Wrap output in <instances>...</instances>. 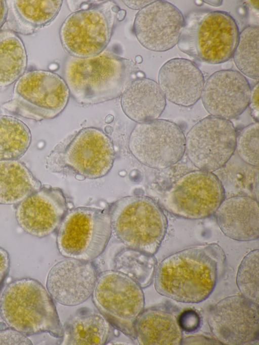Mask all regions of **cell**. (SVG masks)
I'll list each match as a JSON object with an SVG mask.
<instances>
[{"instance_id":"8fae6325","label":"cell","mask_w":259,"mask_h":345,"mask_svg":"<svg viewBox=\"0 0 259 345\" xmlns=\"http://www.w3.org/2000/svg\"><path fill=\"white\" fill-rule=\"evenodd\" d=\"M224 195L222 183L215 175L198 170L180 178L165 194L161 203L174 215L198 220L214 214Z\"/></svg>"},{"instance_id":"d6a6232c","label":"cell","mask_w":259,"mask_h":345,"mask_svg":"<svg viewBox=\"0 0 259 345\" xmlns=\"http://www.w3.org/2000/svg\"><path fill=\"white\" fill-rule=\"evenodd\" d=\"M32 341L21 332L10 327L0 330V344L32 345Z\"/></svg>"},{"instance_id":"30bf717a","label":"cell","mask_w":259,"mask_h":345,"mask_svg":"<svg viewBox=\"0 0 259 345\" xmlns=\"http://www.w3.org/2000/svg\"><path fill=\"white\" fill-rule=\"evenodd\" d=\"M92 300L116 329L135 339L134 322L144 310L142 288L133 279L115 270L99 273Z\"/></svg>"},{"instance_id":"8d00e7d4","label":"cell","mask_w":259,"mask_h":345,"mask_svg":"<svg viewBox=\"0 0 259 345\" xmlns=\"http://www.w3.org/2000/svg\"><path fill=\"white\" fill-rule=\"evenodd\" d=\"M154 1H122V2L128 8L134 9H141Z\"/></svg>"},{"instance_id":"5bb4252c","label":"cell","mask_w":259,"mask_h":345,"mask_svg":"<svg viewBox=\"0 0 259 345\" xmlns=\"http://www.w3.org/2000/svg\"><path fill=\"white\" fill-rule=\"evenodd\" d=\"M258 304L242 295H232L211 308L208 324L221 344H246L258 341Z\"/></svg>"},{"instance_id":"52a82bcc","label":"cell","mask_w":259,"mask_h":345,"mask_svg":"<svg viewBox=\"0 0 259 345\" xmlns=\"http://www.w3.org/2000/svg\"><path fill=\"white\" fill-rule=\"evenodd\" d=\"M115 158L111 139L101 130L89 127L79 131L63 149L53 150L46 158V166L52 172L68 170L95 179L109 172Z\"/></svg>"},{"instance_id":"9c48e42d","label":"cell","mask_w":259,"mask_h":345,"mask_svg":"<svg viewBox=\"0 0 259 345\" xmlns=\"http://www.w3.org/2000/svg\"><path fill=\"white\" fill-rule=\"evenodd\" d=\"M111 234L108 210L78 207L66 214L59 226L57 248L66 258L92 261L104 251Z\"/></svg>"},{"instance_id":"8992f818","label":"cell","mask_w":259,"mask_h":345,"mask_svg":"<svg viewBox=\"0 0 259 345\" xmlns=\"http://www.w3.org/2000/svg\"><path fill=\"white\" fill-rule=\"evenodd\" d=\"M69 96L64 79L59 75L32 70L17 79L12 99L3 107L11 113L35 121L53 119L64 110Z\"/></svg>"},{"instance_id":"83f0119b","label":"cell","mask_w":259,"mask_h":345,"mask_svg":"<svg viewBox=\"0 0 259 345\" xmlns=\"http://www.w3.org/2000/svg\"><path fill=\"white\" fill-rule=\"evenodd\" d=\"M31 141L30 130L23 121L0 115V161L18 160L25 153Z\"/></svg>"},{"instance_id":"e0dca14e","label":"cell","mask_w":259,"mask_h":345,"mask_svg":"<svg viewBox=\"0 0 259 345\" xmlns=\"http://www.w3.org/2000/svg\"><path fill=\"white\" fill-rule=\"evenodd\" d=\"M251 89L240 72L223 70L211 74L204 83L201 100L210 115L229 120L248 106Z\"/></svg>"},{"instance_id":"d6986e66","label":"cell","mask_w":259,"mask_h":345,"mask_svg":"<svg viewBox=\"0 0 259 345\" xmlns=\"http://www.w3.org/2000/svg\"><path fill=\"white\" fill-rule=\"evenodd\" d=\"M158 81L165 99L183 107L191 106L201 98L205 83L198 66L180 58L170 59L161 66Z\"/></svg>"},{"instance_id":"7402d4cb","label":"cell","mask_w":259,"mask_h":345,"mask_svg":"<svg viewBox=\"0 0 259 345\" xmlns=\"http://www.w3.org/2000/svg\"><path fill=\"white\" fill-rule=\"evenodd\" d=\"M178 317L162 306L143 310L134 324L135 339L142 345L180 344L182 332Z\"/></svg>"},{"instance_id":"d590c367","label":"cell","mask_w":259,"mask_h":345,"mask_svg":"<svg viewBox=\"0 0 259 345\" xmlns=\"http://www.w3.org/2000/svg\"><path fill=\"white\" fill-rule=\"evenodd\" d=\"M251 114L258 122V83L257 82L251 89L249 102Z\"/></svg>"},{"instance_id":"74e56055","label":"cell","mask_w":259,"mask_h":345,"mask_svg":"<svg viewBox=\"0 0 259 345\" xmlns=\"http://www.w3.org/2000/svg\"><path fill=\"white\" fill-rule=\"evenodd\" d=\"M7 15L6 1L0 0V28L6 22Z\"/></svg>"},{"instance_id":"f546056e","label":"cell","mask_w":259,"mask_h":345,"mask_svg":"<svg viewBox=\"0 0 259 345\" xmlns=\"http://www.w3.org/2000/svg\"><path fill=\"white\" fill-rule=\"evenodd\" d=\"M236 283L243 296L258 304V249L243 258L237 272Z\"/></svg>"},{"instance_id":"4316f807","label":"cell","mask_w":259,"mask_h":345,"mask_svg":"<svg viewBox=\"0 0 259 345\" xmlns=\"http://www.w3.org/2000/svg\"><path fill=\"white\" fill-rule=\"evenodd\" d=\"M113 267L114 270L128 276L143 288L152 283L156 261L153 255L125 247L115 255Z\"/></svg>"},{"instance_id":"484cf974","label":"cell","mask_w":259,"mask_h":345,"mask_svg":"<svg viewBox=\"0 0 259 345\" xmlns=\"http://www.w3.org/2000/svg\"><path fill=\"white\" fill-rule=\"evenodd\" d=\"M27 57L19 36L8 29L0 30V87L8 86L25 71Z\"/></svg>"},{"instance_id":"2e32d148","label":"cell","mask_w":259,"mask_h":345,"mask_svg":"<svg viewBox=\"0 0 259 345\" xmlns=\"http://www.w3.org/2000/svg\"><path fill=\"white\" fill-rule=\"evenodd\" d=\"M16 205L19 226L27 234L38 238L47 236L57 229L68 209L63 191L46 185Z\"/></svg>"},{"instance_id":"d4e9b609","label":"cell","mask_w":259,"mask_h":345,"mask_svg":"<svg viewBox=\"0 0 259 345\" xmlns=\"http://www.w3.org/2000/svg\"><path fill=\"white\" fill-rule=\"evenodd\" d=\"M41 186L24 163L0 161V204H17Z\"/></svg>"},{"instance_id":"f35d334b","label":"cell","mask_w":259,"mask_h":345,"mask_svg":"<svg viewBox=\"0 0 259 345\" xmlns=\"http://www.w3.org/2000/svg\"><path fill=\"white\" fill-rule=\"evenodd\" d=\"M212 2L210 1H204V2H206V3H207L209 5L214 6H220L222 1H211Z\"/></svg>"},{"instance_id":"ac0fdd59","label":"cell","mask_w":259,"mask_h":345,"mask_svg":"<svg viewBox=\"0 0 259 345\" xmlns=\"http://www.w3.org/2000/svg\"><path fill=\"white\" fill-rule=\"evenodd\" d=\"M98 275L91 261L66 258L50 269L47 278V289L59 304L75 306L92 296Z\"/></svg>"},{"instance_id":"ffe728a7","label":"cell","mask_w":259,"mask_h":345,"mask_svg":"<svg viewBox=\"0 0 259 345\" xmlns=\"http://www.w3.org/2000/svg\"><path fill=\"white\" fill-rule=\"evenodd\" d=\"M217 222L227 237L240 241L258 238V205L254 199L238 196L224 199L214 212Z\"/></svg>"},{"instance_id":"e575fe53","label":"cell","mask_w":259,"mask_h":345,"mask_svg":"<svg viewBox=\"0 0 259 345\" xmlns=\"http://www.w3.org/2000/svg\"><path fill=\"white\" fill-rule=\"evenodd\" d=\"M182 344H221L216 339L203 336H191L182 338Z\"/></svg>"},{"instance_id":"3957f363","label":"cell","mask_w":259,"mask_h":345,"mask_svg":"<svg viewBox=\"0 0 259 345\" xmlns=\"http://www.w3.org/2000/svg\"><path fill=\"white\" fill-rule=\"evenodd\" d=\"M0 315L9 327L27 336L44 332L63 336L54 300L36 279L24 278L9 284L1 298Z\"/></svg>"},{"instance_id":"836d02e7","label":"cell","mask_w":259,"mask_h":345,"mask_svg":"<svg viewBox=\"0 0 259 345\" xmlns=\"http://www.w3.org/2000/svg\"><path fill=\"white\" fill-rule=\"evenodd\" d=\"M10 266L9 253L4 248L0 247V287L8 274Z\"/></svg>"},{"instance_id":"7a4b0ae2","label":"cell","mask_w":259,"mask_h":345,"mask_svg":"<svg viewBox=\"0 0 259 345\" xmlns=\"http://www.w3.org/2000/svg\"><path fill=\"white\" fill-rule=\"evenodd\" d=\"M134 62L108 51L85 58L70 56L66 60L64 80L79 103L93 105L120 96L136 79Z\"/></svg>"},{"instance_id":"4dcf8cb0","label":"cell","mask_w":259,"mask_h":345,"mask_svg":"<svg viewBox=\"0 0 259 345\" xmlns=\"http://www.w3.org/2000/svg\"><path fill=\"white\" fill-rule=\"evenodd\" d=\"M259 125L258 122L243 128L236 137V149L240 158L246 163L258 165Z\"/></svg>"},{"instance_id":"603a6c76","label":"cell","mask_w":259,"mask_h":345,"mask_svg":"<svg viewBox=\"0 0 259 345\" xmlns=\"http://www.w3.org/2000/svg\"><path fill=\"white\" fill-rule=\"evenodd\" d=\"M115 329L99 311L81 308L65 322L61 344L103 345L111 339Z\"/></svg>"},{"instance_id":"1f68e13d","label":"cell","mask_w":259,"mask_h":345,"mask_svg":"<svg viewBox=\"0 0 259 345\" xmlns=\"http://www.w3.org/2000/svg\"><path fill=\"white\" fill-rule=\"evenodd\" d=\"M178 320L181 329L188 332L196 331L200 327V317L196 311L192 309L183 311L178 316Z\"/></svg>"},{"instance_id":"ba28073f","label":"cell","mask_w":259,"mask_h":345,"mask_svg":"<svg viewBox=\"0 0 259 345\" xmlns=\"http://www.w3.org/2000/svg\"><path fill=\"white\" fill-rule=\"evenodd\" d=\"M119 11L112 1H97L88 8L70 14L60 29L64 50L71 56L79 58L102 52L110 40Z\"/></svg>"},{"instance_id":"277c9868","label":"cell","mask_w":259,"mask_h":345,"mask_svg":"<svg viewBox=\"0 0 259 345\" xmlns=\"http://www.w3.org/2000/svg\"><path fill=\"white\" fill-rule=\"evenodd\" d=\"M239 35L235 19L221 11L195 10L184 17L177 45L186 54L211 64L232 57Z\"/></svg>"},{"instance_id":"44dd1931","label":"cell","mask_w":259,"mask_h":345,"mask_svg":"<svg viewBox=\"0 0 259 345\" xmlns=\"http://www.w3.org/2000/svg\"><path fill=\"white\" fill-rule=\"evenodd\" d=\"M120 104L124 114L140 123L158 119L165 109L166 99L157 82L140 77L126 86Z\"/></svg>"},{"instance_id":"f1b7e54d","label":"cell","mask_w":259,"mask_h":345,"mask_svg":"<svg viewBox=\"0 0 259 345\" xmlns=\"http://www.w3.org/2000/svg\"><path fill=\"white\" fill-rule=\"evenodd\" d=\"M258 25L244 28L232 56L241 73L255 79H258Z\"/></svg>"},{"instance_id":"4fadbf2b","label":"cell","mask_w":259,"mask_h":345,"mask_svg":"<svg viewBox=\"0 0 259 345\" xmlns=\"http://www.w3.org/2000/svg\"><path fill=\"white\" fill-rule=\"evenodd\" d=\"M236 134L229 120L208 116L185 137V152L199 170L212 172L223 167L236 150Z\"/></svg>"},{"instance_id":"cb8c5ba5","label":"cell","mask_w":259,"mask_h":345,"mask_svg":"<svg viewBox=\"0 0 259 345\" xmlns=\"http://www.w3.org/2000/svg\"><path fill=\"white\" fill-rule=\"evenodd\" d=\"M61 0L6 1L8 29L16 33L30 35L49 24L58 15Z\"/></svg>"},{"instance_id":"6da1fadb","label":"cell","mask_w":259,"mask_h":345,"mask_svg":"<svg viewBox=\"0 0 259 345\" xmlns=\"http://www.w3.org/2000/svg\"><path fill=\"white\" fill-rule=\"evenodd\" d=\"M225 266V253L216 243L186 248L159 263L154 275L155 288L177 301L200 303L211 294Z\"/></svg>"},{"instance_id":"7c38bea8","label":"cell","mask_w":259,"mask_h":345,"mask_svg":"<svg viewBox=\"0 0 259 345\" xmlns=\"http://www.w3.org/2000/svg\"><path fill=\"white\" fill-rule=\"evenodd\" d=\"M185 136L179 125L156 119L138 123L132 131L128 147L143 164L164 169L179 161L185 152Z\"/></svg>"},{"instance_id":"5b68a950","label":"cell","mask_w":259,"mask_h":345,"mask_svg":"<svg viewBox=\"0 0 259 345\" xmlns=\"http://www.w3.org/2000/svg\"><path fill=\"white\" fill-rule=\"evenodd\" d=\"M112 232L126 247L154 255L165 236L167 220L158 204L141 195L121 198L109 206Z\"/></svg>"},{"instance_id":"9a60e30c","label":"cell","mask_w":259,"mask_h":345,"mask_svg":"<svg viewBox=\"0 0 259 345\" xmlns=\"http://www.w3.org/2000/svg\"><path fill=\"white\" fill-rule=\"evenodd\" d=\"M184 17L173 4L154 1L140 9L134 22V31L139 42L148 50L166 51L179 40Z\"/></svg>"}]
</instances>
